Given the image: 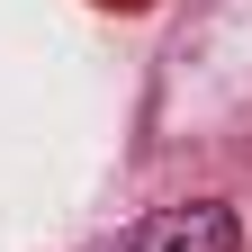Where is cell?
Instances as JSON below:
<instances>
[{
    "label": "cell",
    "mask_w": 252,
    "mask_h": 252,
    "mask_svg": "<svg viewBox=\"0 0 252 252\" xmlns=\"http://www.w3.org/2000/svg\"><path fill=\"white\" fill-rule=\"evenodd\" d=\"M90 252H243V216L225 198H180V207H144Z\"/></svg>",
    "instance_id": "1"
}]
</instances>
